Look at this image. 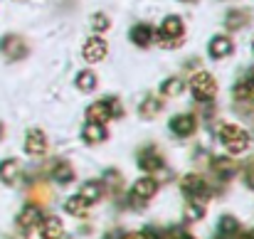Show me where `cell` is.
<instances>
[{"mask_svg":"<svg viewBox=\"0 0 254 239\" xmlns=\"http://www.w3.org/2000/svg\"><path fill=\"white\" fill-rule=\"evenodd\" d=\"M52 178H55L57 182H62V185H64V182H72V180H74V168H72L69 163H60V165L52 170Z\"/></svg>","mask_w":254,"mask_h":239,"instance_id":"cell-21","label":"cell"},{"mask_svg":"<svg viewBox=\"0 0 254 239\" xmlns=\"http://www.w3.org/2000/svg\"><path fill=\"white\" fill-rule=\"evenodd\" d=\"M138 168H141L143 173H156V170H161V168H163L161 153L153 151V148H146V151L138 156Z\"/></svg>","mask_w":254,"mask_h":239,"instance_id":"cell-13","label":"cell"},{"mask_svg":"<svg viewBox=\"0 0 254 239\" xmlns=\"http://www.w3.org/2000/svg\"><path fill=\"white\" fill-rule=\"evenodd\" d=\"M106 128H104V123H86L84 128H82V138H84V143L89 146H96V143H104L106 141Z\"/></svg>","mask_w":254,"mask_h":239,"instance_id":"cell-14","label":"cell"},{"mask_svg":"<svg viewBox=\"0 0 254 239\" xmlns=\"http://www.w3.org/2000/svg\"><path fill=\"white\" fill-rule=\"evenodd\" d=\"M64 210H67L72 217H86V215H89V202H86L84 197L74 195V197H69V200L64 202Z\"/></svg>","mask_w":254,"mask_h":239,"instance_id":"cell-18","label":"cell"},{"mask_svg":"<svg viewBox=\"0 0 254 239\" xmlns=\"http://www.w3.org/2000/svg\"><path fill=\"white\" fill-rule=\"evenodd\" d=\"M237 232H240V222H237L235 217L225 215V217L220 220V235H222V237H235Z\"/></svg>","mask_w":254,"mask_h":239,"instance_id":"cell-24","label":"cell"},{"mask_svg":"<svg viewBox=\"0 0 254 239\" xmlns=\"http://www.w3.org/2000/svg\"><path fill=\"white\" fill-rule=\"evenodd\" d=\"M215 170L222 175V178H230L235 173V163L230 158H215Z\"/></svg>","mask_w":254,"mask_h":239,"instance_id":"cell-28","label":"cell"},{"mask_svg":"<svg viewBox=\"0 0 254 239\" xmlns=\"http://www.w3.org/2000/svg\"><path fill=\"white\" fill-rule=\"evenodd\" d=\"M183 35H185V27L178 15H168L158 27V40L163 47H178L183 42Z\"/></svg>","mask_w":254,"mask_h":239,"instance_id":"cell-2","label":"cell"},{"mask_svg":"<svg viewBox=\"0 0 254 239\" xmlns=\"http://www.w3.org/2000/svg\"><path fill=\"white\" fill-rule=\"evenodd\" d=\"M170 239H192V237H190V235H185V232H175Z\"/></svg>","mask_w":254,"mask_h":239,"instance_id":"cell-32","label":"cell"},{"mask_svg":"<svg viewBox=\"0 0 254 239\" xmlns=\"http://www.w3.org/2000/svg\"><path fill=\"white\" fill-rule=\"evenodd\" d=\"M247 185H250V187L254 190V163L250 165V168H247Z\"/></svg>","mask_w":254,"mask_h":239,"instance_id":"cell-30","label":"cell"},{"mask_svg":"<svg viewBox=\"0 0 254 239\" xmlns=\"http://www.w3.org/2000/svg\"><path fill=\"white\" fill-rule=\"evenodd\" d=\"M17 227L20 230H25V232H30V230H35V227H40V222H42V212L35 207V205H27V207H22L20 210V215H17Z\"/></svg>","mask_w":254,"mask_h":239,"instance_id":"cell-8","label":"cell"},{"mask_svg":"<svg viewBox=\"0 0 254 239\" xmlns=\"http://www.w3.org/2000/svg\"><path fill=\"white\" fill-rule=\"evenodd\" d=\"M158 192V182L153 180V178H138L136 182H133V187H131V195H133V200H151L153 195Z\"/></svg>","mask_w":254,"mask_h":239,"instance_id":"cell-9","label":"cell"},{"mask_svg":"<svg viewBox=\"0 0 254 239\" xmlns=\"http://www.w3.org/2000/svg\"><path fill=\"white\" fill-rule=\"evenodd\" d=\"M40 232H42V239H60L64 235V225L60 217H45L40 222Z\"/></svg>","mask_w":254,"mask_h":239,"instance_id":"cell-15","label":"cell"},{"mask_svg":"<svg viewBox=\"0 0 254 239\" xmlns=\"http://www.w3.org/2000/svg\"><path fill=\"white\" fill-rule=\"evenodd\" d=\"M242 22H245V17H242V12H232V15L227 17V25H230V27H240Z\"/></svg>","mask_w":254,"mask_h":239,"instance_id":"cell-29","label":"cell"},{"mask_svg":"<svg viewBox=\"0 0 254 239\" xmlns=\"http://www.w3.org/2000/svg\"><path fill=\"white\" fill-rule=\"evenodd\" d=\"M106 52H109V47H106V42L101 40V37H89L84 42V47H82V57H84L89 64H96V62H101L104 57H106Z\"/></svg>","mask_w":254,"mask_h":239,"instance_id":"cell-6","label":"cell"},{"mask_svg":"<svg viewBox=\"0 0 254 239\" xmlns=\"http://www.w3.org/2000/svg\"><path fill=\"white\" fill-rule=\"evenodd\" d=\"M158 111H161V99L146 96V99L141 101V116H143V119H153V116H158Z\"/></svg>","mask_w":254,"mask_h":239,"instance_id":"cell-20","label":"cell"},{"mask_svg":"<svg viewBox=\"0 0 254 239\" xmlns=\"http://www.w3.org/2000/svg\"><path fill=\"white\" fill-rule=\"evenodd\" d=\"M17 175H20V163H17V160L7 158L0 163V180H2V182L12 185V182L17 180Z\"/></svg>","mask_w":254,"mask_h":239,"instance_id":"cell-17","label":"cell"},{"mask_svg":"<svg viewBox=\"0 0 254 239\" xmlns=\"http://www.w3.org/2000/svg\"><path fill=\"white\" fill-rule=\"evenodd\" d=\"M77 89H82V91H91V89H96V74L91 72V69H84V72H79L77 74Z\"/></svg>","mask_w":254,"mask_h":239,"instance_id":"cell-23","label":"cell"},{"mask_svg":"<svg viewBox=\"0 0 254 239\" xmlns=\"http://www.w3.org/2000/svg\"><path fill=\"white\" fill-rule=\"evenodd\" d=\"M111 116H121V109H119V101L116 99H109V101H96L86 109V119L91 123H106Z\"/></svg>","mask_w":254,"mask_h":239,"instance_id":"cell-4","label":"cell"},{"mask_svg":"<svg viewBox=\"0 0 254 239\" xmlns=\"http://www.w3.org/2000/svg\"><path fill=\"white\" fill-rule=\"evenodd\" d=\"M180 187H183V192L190 197V200H195L197 205H202L205 200H207V185H205V180L200 178V175H195V173H190V175H185L183 180H180Z\"/></svg>","mask_w":254,"mask_h":239,"instance_id":"cell-5","label":"cell"},{"mask_svg":"<svg viewBox=\"0 0 254 239\" xmlns=\"http://www.w3.org/2000/svg\"><path fill=\"white\" fill-rule=\"evenodd\" d=\"M235 99H240V101H254V77L240 81L235 86Z\"/></svg>","mask_w":254,"mask_h":239,"instance_id":"cell-19","label":"cell"},{"mask_svg":"<svg viewBox=\"0 0 254 239\" xmlns=\"http://www.w3.org/2000/svg\"><path fill=\"white\" fill-rule=\"evenodd\" d=\"M183 2H192V0H183Z\"/></svg>","mask_w":254,"mask_h":239,"instance_id":"cell-34","label":"cell"},{"mask_svg":"<svg viewBox=\"0 0 254 239\" xmlns=\"http://www.w3.org/2000/svg\"><path fill=\"white\" fill-rule=\"evenodd\" d=\"M190 94L197 101H212L215 94H217V81H215V77L207 74V72L192 74V79H190Z\"/></svg>","mask_w":254,"mask_h":239,"instance_id":"cell-3","label":"cell"},{"mask_svg":"<svg viewBox=\"0 0 254 239\" xmlns=\"http://www.w3.org/2000/svg\"><path fill=\"white\" fill-rule=\"evenodd\" d=\"M25 153L27 156H45L47 153V136L40 128H30L25 136Z\"/></svg>","mask_w":254,"mask_h":239,"instance_id":"cell-7","label":"cell"},{"mask_svg":"<svg viewBox=\"0 0 254 239\" xmlns=\"http://www.w3.org/2000/svg\"><path fill=\"white\" fill-rule=\"evenodd\" d=\"M0 50H2V55H7V57H12V60H17V57H25V55H27L25 42H22L20 37H15V35H7V37L0 42Z\"/></svg>","mask_w":254,"mask_h":239,"instance_id":"cell-12","label":"cell"},{"mask_svg":"<svg viewBox=\"0 0 254 239\" xmlns=\"http://www.w3.org/2000/svg\"><path fill=\"white\" fill-rule=\"evenodd\" d=\"M91 27H94L96 32H106V30L111 27L109 15H104V12H94V15H91Z\"/></svg>","mask_w":254,"mask_h":239,"instance_id":"cell-26","label":"cell"},{"mask_svg":"<svg viewBox=\"0 0 254 239\" xmlns=\"http://www.w3.org/2000/svg\"><path fill=\"white\" fill-rule=\"evenodd\" d=\"M124 239H148V237H146V232H128V235H124Z\"/></svg>","mask_w":254,"mask_h":239,"instance_id":"cell-31","label":"cell"},{"mask_svg":"<svg viewBox=\"0 0 254 239\" xmlns=\"http://www.w3.org/2000/svg\"><path fill=\"white\" fill-rule=\"evenodd\" d=\"M195 119L190 116V114H178L175 119H170V131L175 133V136H180V138H185V136H192L195 133Z\"/></svg>","mask_w":254,"mask_h":239,"instance_id":"cell-10","label":"cell"},{"mask_svg":"<svg viewBox=\"0 0 254 239\" xmlns=\"http://www.w3.org/2000/svg\"><path fill=\"white\" fill-rule=\"evenodd\" d=\"M79 197H84L89 205H91V202H96V200L101 197V185H99V182H91V180L84 182V185H82V190H79Z\"/></svg>","mask_w":254,"mask_h":239,"instance_id":"cell-22","label":"cell"},{"mask_svg":"<svg viewBox=\"0 0 254 239\" xmlns=\"http://www.w3.org/2000/svg\"><path fill=\"white\" fill-rule=\"evenodd\" d=\"M242 239H254V230H250V232H247V235H245Z\"/></svg>","mask_w":254,"mask_h":239,"instance_id":"cell-33","label":"cell"},{"mask_svg":"<svg viewBox=\"0 0 254 239\" xmlns=\"http://www.w3.org/2000/svg\"><path fill=\"white\" fill-rule=\"evenodd\" d=\"M185 220L188 222H197V220H202V215H205V207L202 205H197V202H192V205H188L185 207Z\"/></svg>","mask_w":254,"mask_h":239,"instance_id":"cell-27","label":"cell"},{"mask_svg":"<svg viewBox=\"0 0 254 239\" xmlns=\"http://www.w3.org/2000/svg\"><path fill=\"white\" fill-rule=\"evenodd\" d=\"M252 47H254V42H252Z\"/></svg>","mask_w":254,"mask_h":239,"instance_id":"cell-35","label":"cell"},{"mask_svg":"<svg viewBox=\"0 0 254 239\" xmlns=\"http://www.w3.org/2000/svg\"><path fill=\"white\" fill-rule=\"evenodd\" d=\"M153 40H156V30L151 25H136L131 30V42L138 45V47H148Z\"/></svg>","mask_w":254,"mask_h":239,"instance_id":"cell-16","label":"cell"},{"mask_svg":"<svg viewBox=\"0 0 254 239\" xmlns=\"http://www.w3.org/2000/svg\"><path fill=\"white\" fill-rule=\"evenodd\" d=\"M217 136H220V143L232 156H240V153H245L250 148V133L240 123H222L220 131H217Z\"/></svg>","mask_w":254,"mask_h":239,"instance_id":"cell-1","label":"cell"},{"mask_svg":"<svg viewBox=\"0 0 254 239\" xmlns=\"http://www.w3.org/2000/svg\"><path fill=\"white\" fill-rule=\"evenodd\" d=\"M183 81L178 79V77H170V79H166L163 84H161V94L163 96H178V94H183Z\"/></svg>","mask_w":254,"mask_h":239,"instance_id":"cell-25","label":"cell"},{"mask_svg":"<svg viewBox=\"0 0 254 239\" xmlns=\"http://www.w3.org/2000/svg\"><path fill=\"white\" fill-rule=\"evenodd\" d=\"M210 55L215 57V60H225V57H230L232 55V50H235V45H232V40L230 37H225V35H217V37H212L210 40Z\"/></svg>","mask_w":254,"mask_h":239,"instance_id":"cell-11","label":"cell"}]
</instances>
